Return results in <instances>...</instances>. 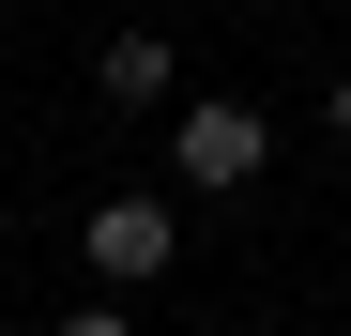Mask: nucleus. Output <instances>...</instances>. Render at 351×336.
I'll use <instances>...</instances> for the list:
<instances>
[{"label": "nucleus", "mask_w": 351, "mask_h": 336, "mask_svg": "<svg viewBox=\"0 0 351 336\" xmlns=\"http://www.w3.org/2000/svg\"><path fill=\"white\" fill-rule=\"evenodd\" d=\"M260 153H275V138H260V107H184V123H168V168H184L199 199H245V184H260Z\"/></svg>", "instance_id": "f257e3e1"}, {"label": "nucleus", "mask_w": 351, "mask_h": 336, "mask_svg": "<svg viewBox=\"0 0 351 336\" xmlns=\"http://www.w3.org/2000/svg\"><path fill=\"white\" fill-rule=\"evenodd\" d=\"M77 245H92V275H168V260H184V214L123 184V199H92V230H77Z\"/></svg>", "instance_id": "f03ea898"}, {"label": "nucleus", "mask_w": 351, "mask_h": 336, "mask_svg": "<svg viewBox=\"0 0 351 336\" xmlns=\"http://www.w3.org/2000/svg\"><path fill=\"white\" fill-rule=\"evenodd\" d=\"M92 92H107V107H168V92H184V46H168V31H107Z\"/></svg>", "instance_id": "7ed1b4c3"}, {"label": "nucleus", "mask_w": 351, "mask_h": 336, "mask_svg": "<svg viewBox=\"0 0 351 336\" xmlns=\"http://www.w3.org/2000/svg\"><path fill=\"white\" fill-rule=\"evenodd\" d=\"M62 336H123V306H77V321H62Z\"/></svg>", "instance_id": "20e7f679"}, {"label": "nucleus", "mask_w": 351, "mask_h": 336, "mask_svg": "<svg viewBox=\"0 0 351 336\" xmlns=\"http://www.w3.org/2000/svg\"><path fill=\"white\" fill-rule=\"evenodd\" d=\"M336 138H351V77H336Z\"/></svg>", "instance_id": "39448f33"}]
</instances>
